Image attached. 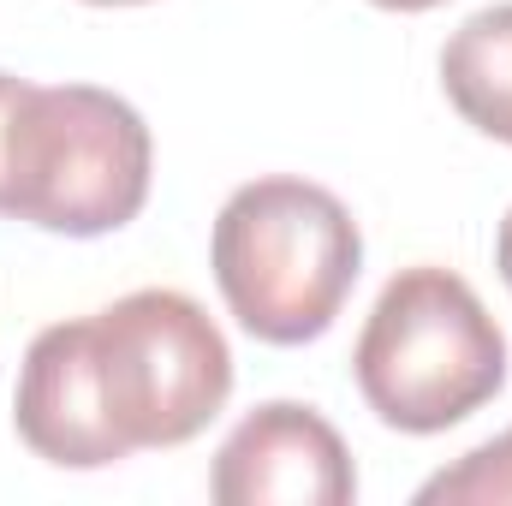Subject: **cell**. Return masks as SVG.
I'll use <instances>...</instances> for the list:
<instances>
[{"label": "cell", "mask_w": 512, "mask_h": 506, "mask_svg": "<svg viewBox=\"0 0 512 506\" xmlns=\"http://www.w3.org/2000/svg\"><path fill=\"white\" fill-rule=\"evenodd\" d=\"M155 185V137L102 84H30L0 72V215L60 239L131 227Z\"/></svg>", "instance_id": "1"}, {"label": "cell", "mask_w": 512, "mask_h": 506, "mask_svg": "<svg viewBox=\"0 0 512 506\" xmlns=\"http://www.w3.org/2000/svg\"><path fill=\"white\" fill-rule=\"evenodd\" d=\"M209 268L221 304L251 340L310 346L340 322L364 274V233L328 185L268 173L221 203Z\"/></svg>", "instance_id": "2"}, {"label": "cell", "mask_w": 512, "mask_h": 506, "mask_svg": "<svg viewBox=\"0 0 512 506\" xmlns=\"http://www.w3.org/2000/svg\"><path fill=\"white\" fill-rule=\"evenodd\" d=\"M364 405L399 435H447L507 387V334L477 286L441 262H411L382 286L352 346Z\"/></svg>", "instance_id": "3"}, {"label": "cell", "mask_w": 512, "mask_h": 506, "mask_svg": "<svg viewBox=\"0 0 512 506\" xmlns=\"http://www.w3.org/2000/svg\"><path fill=\"white\" fill-rule=\"evenodd\" d=\"M72 328L120 459L197 441L233 399V346L191 292L137 286Z\"/></svg>", "instance_id": "4"}, {"label": "cell", "mask_w": 512, "mask_h": 506, "mask_svg": "<svg viewBox=\"0 0 512 506\" xmlns=\"http://www.w3.org/2000/svg\"><path fill=\"white\" fill-rule=\"evenodd\" d=\"M221 506H352L358 465L340 429L304 399H262L233 423L209 465Z\"/></svg>", "instance_id": "5"}, {"label": "cell", "mask_w": 512, "mask_h": 506, "mask_svg": "<svg viewBox=\"0 0 512 506\" xmlns=\"http://www.w3.org/2000/svg\"><path fill=\"white\" fill-rule=\"evenodd\" d=\"M12 429L36 459H48L60 471L120 465V447L108 441V423L96 411V387H90L72 322H54L30 340V352L18 364V387H12Z\"/></svg>", "instance_id": "6"}, {"label": "cell", "mask_w": 512, "mask_h": 506, "mask_svg": "<svg viewBox=\"0 0 512 506\" xmlns=\"http://www.w3.org/2000/svg\"><path fill=\"white\" fill-rule=\"evenodd\" d=\"M441 90L471 131L512 143V0L471 12L441 48Z\"/></svg>", "instance_id": "7"}, {"label": "cell", "mask_w": 512, "mask_h": 506, "mask_svg": "<svg viewBox=\"0 0 512 506\" xmlns=\"http://www.w3.org/2000/svg\"><path fill=\"white\" fill-rule=\"evenodd\" d=\"M417 506H512V429L435 471L417 489Z\"/></svg>", "instance_id": "8"}, {"label": "cell", "mask_w": 512, "mask_h": 506, "mask_svg": "<svg viewBox=\"0 0 512 506\" xmlns=\"http://www.w3.org/2000/svg\"><path fill=\"white\" fill-rule=\"evenodd\" d=\"M495 268H501V280H507V292H512V209H507V221H501V233H495Z\"/></svg>", "instance_id": "9"}, {"label": "cell", "mask_w": 512, "mask_h": 506, "mask_svg": "<svg viewBox=\"0 0 512 506\" xmlns=\"http://www.w3.org/2000/svg\"><path fill=\"white\" fill-rule=\"evenodd\" d=\"M370 6H382V12H435L447 0H370Z\"/></svg>", "instance_id": "10"}, {"label": "cell", "mask_w": 512, "mask_h": 506, "mask_svg": "<svg viewBox=\"0 0 512 506\" xmlns=\"http://www.w3.org/2000/svg\"><path fill=\"white\" fill-rule=\"evenodd\" d=\"M84 6H149V0H84Z\"/></svg>", "instance_id": "11"}]
</instances>
